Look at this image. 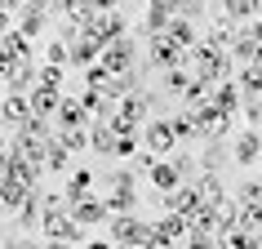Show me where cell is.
I'll return each mask as SVG.
<instances>
[{
    "mask_svg": "<svg viewBox=\"0 0 262 249\" xmlns=\"http://www.w3.org/2000/svg\"><path fill=\"white\" fill-rule=\"evenodd\" d=\"M84 249H116V245H111V240H98V236H94V240H84Z\"/></svg>",
    "mask_w": 262,
    "mask_h": 249,
    "instance_id": "obj_43",
    "label": "cell"
},
{
    "mask_svg": "<svg viewBox=\"0 0 262 249\" xmlns=\"http://www.w3.org/2000/svg\"><path fill=\"white\" fill-rule=\"evenodd\" d=\"M235 205H262V178H245L235 187Z\"/></svg>",
    "mask_w": 262,
    "mask_h": 249,
    "instance_id": "obj_31",
    "label": "cell"
},
{
    "mask_svg": "<svg viewBox=\"0 0 262 249\" xmlns=\"http://www.w3.org/2000/svg\"><path fill=\"white\" fill-rule=\"evenodd\" d=\"M191 120H195V129H200V142H231L235 116H227L213 98H209L205 107H191Z\"/></svg>",
    "mask_w": 262,
    "mask_h": 249,
    "instance_id": "obj_1",
    "label": "cell"
},
{
    "mask_svg": "<svg viewBox=\"0 0 262 249\" xmlns=\"http://www.w3.org/2000/svg\"><path fill=\"white\" fill-rule=\"evenodd\" d=\"M14 71H18V63H14V58H9V54H5V49H0V80H9Z\"/></svg>",
    "mask_w": 262,
    "mask_h": 249,
    "instance_id": "obj_41",
    "label": "cell"
},
{
    "mask_svg": "<svg viewBox=\"0 0 262 249\" xmlns=\"http://www.w3.org/2000/svg\"><path fill=\"white\" fill-rule=\"evenodd\" d=\"M235 222H240L245 232L258 236L262 232V205H235Z\"/></svg>",
    "mask_w": 262,
    "mask_h": 249,
    "instance_id": "obj_30",
    "label": "cell"
},
{
    "mask_svg": "<svg viewBox=\"0 0 262 249\" xmlns=\"http://www.w3.org/2000/svg\"><path fill=\"white\" fill-rule=\"evenodd\" d=\"M45 63H54V67L67 71L71 67V45L67 40H49V45H45Z\"/></svg>",
    "mask_w": 262,
    "mask_h": 249,
    "instance_id": "obj_32",
    "label": "cell"
},
{
    "mask_svg": "<svg viewBox=\"0 0 262 249\" xmlns=\"http://www.w3.org/2000/svg\"><path fill=\"white\" fill-rule=\"evenodd\" d=\"M160 205H165V214H182V218H191L195 209L205 205V196H200V182H182L178 192H173V196H165Z\"/></svg>",
    "mask_w": 262,
    "mask_h": 249,
    "instance_id": "obj_12",
    "label": "cell"
},
{
    "mask_svg": "<svg viewBox=\"0 0 262 249\" xmlns=\"http://www.w3.org/2000/svg\"><path fill=\"white\" fill-rule=\"evenodd\" d=\"M218 18L227 23V27L240 31V27H249L253 18H262V5H258V0H227V5L218 9Z\"/></svg>",
    "mask_w": 262,
    "mask_h": 249,
    "instance_id": "obj_13",
    "label": "cell"
},
{
    "mask_svg": "<svg viewBox=\"0 0 262 249\" xmlns=\"http://www.w3.org/2000/svg\"><path fill=\"white\" fill-rule=\"evenodd\" d=\"M253 67H258V71H262V45H258V58H253Z\"/></svg>",
    "mask_w": 262,
    "mask_h": 249,
    "instance_id": "obj_45",
    "label": "cell"
},
{
    "mask_svg": "<svg viewBox=\"0 0 262 249\" xmlns=\"http://www.w3.org/2000/svg\"><path fill=\"white\" fill-rule=\"evenodd\" d=\"M49 174H58V178L71 174V152L58 142V134H54V142H49Z\"/></svg>",
    "mask_w": 262,
    "mask_h": 249,
    "instance_id": "obj_28",
    "label": "cell"
},
{
    "mask_svg": "<svg viewBox=\"0 0 262 249\" xmlns=\"http://www.w3.org/2000/svg\"><path fill=\"white\" fill-rule=\"evenodd\" d=\"M0 49H5V54L14 58V63H31V40L27 36H23V31H9V36H5V40H0Z\"/></svg>",
    "mask_w": 262,
    "mask_h": 249,
    "instance_id": "obj_27",
    "label": "cell"
},
{
    "mask_svg": "<svg viewBox=\"0 0 262 249\" xmlns=\"http://www.w3.org/2000/svg\"><path fill=\"white\" fill-rule=\"evenodd\" d=\"M191 236V222L182 218V214H160L156 218V240H169V245H182Z\"/></svg>",
    "mask_w": 262,
    "mask_h": 249,
    "instance_id": "obj_17",
    "label": "cell"
},
{
    "mask_svg": "<svg viewBox=\"0 0 262 249\" xmlns=\"http://www.w3.org/2000/svg\"><path fill=\"white\" fill-rule=\"evenodd\" d=\"M142 147H147L151 156H160V160H169V156L178 152V138H173L169 116H151V120L142 125Z\"/></svg>",
    "mask_w": 262,
    "mask_h": 249,
    "instance_id": "obj_5",
    "label": "cell"
},
{
    "mask_svg": "<svg viewBox=\"0 0 262 249\" xmlns=\"http://www.w3.org/2000/svg\"><path fill=\"white\" fill-rule=\"evenodd\" d=\"M173 18H178V9H173L169 0H151L147 14H142V23H138V36H147V40H151V36H165Z\"/></svg>",
    "mask_w": 262,
    "mask_h": 249,
    "instance_id": "obj_9",
    "label": "cell"
},
{
    "mask_svg": "<svg viewBox=\"0 0 262 249\" xmlns=\"http://www.w3.org/2000/svg\"><path fill=\"white\" fill-rule=\"evenodd\" d=\"M0 214H5V205H0Z\"/></svg>",
    "mask_w": 262,
    "mask_h": 249,
    "instance_id": "obj_46",
    "label": "cell"
},
{
    "mask_svg": "<svg viewBox=\"0 0 262 249\" xmlns=\"http://www.w3.org/2000/svg\"><path fill=\"white\" fill-rule=\"evenodd\" d=\"M31 120V102L27 98H14V94H5L0 98V129L14 138V134H23V125Z\"/></svg>",
    "mask_w": 262,
    "mask_h": 249,
    "instance_id": "obj_10",
    "label": "cell"
},
{
    "mask_svg": "<svg viewBox=\"0 0 262 249\" xmlns=\"http://www.w3.org/2000/svg\"><path fill=\"white\" fill-rule=\"evenodd\" d=\"M200 196H205V205H213V209H222V205H231L235 196L227 192V178H222V174H200Z\"/></svg>",
    "mask_w": 262,
    "mask_h": 249,
    "instance_id": "obj_18",
    "label": "cell"
},
{
    "mask_svg": "<svg viewBox=\"0 0 262 249\" xmlns=\"http://www.w3.org/2000/svg\"><path fill=\"white\" fill-rule=\"evenodd\" d=\"M182 249H218V236H205V232H191L182 240Z\"/></svg>",
    "mask_w": 262,
    "mask_h": 249,
    "instance_id": "obj_39",
    "label": "cell"
},
{
    "mask_svg": "<svg viewBox=\"0 0 262 249\" xmlns=\"http://www.w3.org/2000/svg\"><path fill=\"white\" fill-rule=\"evenodd\" d=\"M213 102H218L227 116H235V111L245 107V94H240V85H235V80H218V89H213Z\"/></svg>",
    "mask_w": 262,
    "mask_h": 249,
    "instance_id": "obj_23",
    "label": "cell"
},
{
    "mask_svg": "<svg viewBox=\"0 0 262 249\" xmlns=\"http://www.w3.org/2000/svg\"><path fill=\"white\" fill-rule=\"evenodd\" d=\"M262 160V129H240L231 138V165H258Z\"/></svg>",
    "mask_w": 262,
    "mask_h": 249,
    "instance_id": "obj_11",
    "label": "cell"
},
{
    "mask_svg": "<svg viewBox=\"0 0 262 249\" xmlns=\"http://www.w3.org/2000/svg\"><path fill=\"white\" fill-rule=\"evenodd\" d=\"M27 187H23V182H14V178H5L0 182V205H5V214H18V209L27 205Z\"/></svg>",
    "mask_w": 262,
    "mask_h": 249,
    "instance_id": "obj_24",
    "label": "cell"
},
{
    "mask_svg": "<svg viewBox=\"0 0 262 249\" xmlns=\"http://www.w3.org/2000/svg\"><path fill=\"white\" fill-rule=\"evenodd\" d=\"M245 31H249V36H253V40H258V45H262V18H253V23H249V27H245Z\"/></svg>",
    "mask_w": 262,
    "mask_h": 249,
    "instance_id": "obj_42",
    "label": "cell"
},
{
    "mask_svg": "<svg viewBox=\"0 0 262 249\" xmlns=\"http://www.w3.org/2000/svg\"><path fill=\"white\" fill-rule=\"evenodd\" d=\"M151 236H156V222L138 218V214L111 218V245L116 249H142V245H151Z\"/></svg>",
    "mask_w": 262,
    "mask_h": 249,
    "instance_id": "obj_3",
    "label": "cell"
},
{
    "mask_svg": "<svg viewBox=\"0 0 262 249\" xmlns=\"http://www.w3.org/2000/svg\"><path fill=\"white\" fill-rule=\"evenodd\" d=\"M62 76H67V71L62 67H54V63H40V89H54V94H62Z\"/></svg>",
    "mask_w": 262,
    "mask_h": 249,
    "instance_id": "obj_36",
    "label": "cell"
},
{
    "mask_svg": "<svg viewBox=\"0 0 262 249\" xmlns=\"http://www.w3.org/2000/svg\"><path fill=\"white\" fill-rule=\"evenodd\" d=\"M102 67L111 71V76H124V71H138V40H111L107 49H102V58H98Z\"/></svg>",
    "mask_w": 262,
    "mask_h": 249,
    "instance_id": "obj_6",
    "label": "cell"
},
{
    "mask_svg": "<svg viewBox=\"0 0 262 249\" xmlns=\"http://www.w3.org/2000/svg\"><path fill=\"white\" fill-rule=\"evenodd\" d=\"M14 31V5H0V40Z\"/></svg>",
    "mask_w": 262,
    "mask_h": 249,
    "instance_id": "obj_40",
    "label": "cell"
},
{
    "mask_svg": "<svg viewBox=\"0 0 262 249\" xmlns=\"http://www.w3.org/2000/svg\"><path fill=\"white\" fill-rule=\"evenodd\" d=\"M147 182H151L156 187V196H160V200H165V196H173L182 187V178H178V169L169 165V160H160V165L151 169V174H147Z\"/></svg>",
    "mask_w": 262,
    "mask_h": 249,
    "instance_id": "obj_20",
    "label": "cell"
},
{
    "mask_svg": "<svg viewBox=\"0 0 262 249\" xmlns=\"http://www.w3.org/2000/svg\"><path fill=\"white\" fill-rule=\"evenodd\" d=\"M49 23H54V14H49V5H14V27L23 31L27 40L45 36V31H49Z\"/></svg>",
    "mask_w": 262,
    "mask_h": 249,
    "instance_id": "obj_8",
    "label": "cell"
},
{
    "mask_svg": "<svg viewBox=\"0 0 262 249\" xmlns=\"http://www.w3.org/2000/svg\"><path fill=\"white\" fill-rule=\"evenodd\" d=\"M156 165H160V156H151V152H147V147H142V152L134 156V160H129V169H134V174H151Z\"/></svg>",
    "mask_w": 262,
    "mask_h": 249,
    "instance_id": "obj_37",
    "label": "cell"
},
{
    "mask_svg": "<svg viewBox=\"0 0 262 249\" xmlns=\"http://www.w3.org/2000/svg\"><path fill=\"white\" fill-rule=\"evenodd\" d=\"M169 165L178 169V178H182V182H195V178H200V160L191 156V147H178V152L169 156Z\"/></svg>",
    "mask_w": 262,
    "mask_h": 249,
    "instance_id": "obj_25",
    "label": "cell"
},
{
    "mask_svg": "<svg viewBox=\"0 0 262 249\" xmlns=\"http://www.w3.org/2000/svg\"><path fill=\"white\" fill-rule=\"evenodd\" d=\"M245 120H249V129H262V98H245Z\"/></svg>",
    "mask_w": 262,
    "mask_h": 249,
    "instance_id": "obj_38",
    "label": "cell"
},
{
    "mask_svg": "<svg viewBox=\"0 0 262 249\" xmlns=\"http://www.w3.org/2000/svg\"><path fill=\"white\" fill-rule=\"evenodd\" d=\"M235 85H240V94H245V98H262V71L258 67H240Z\"/></svg>",
    "mask_w": 262,
    "mask_h": 249,
    "instance_id": "obj_29",
    "label": "cell"
},
{
    "mask_svg": "<svg viewBox=\"0 0 262 249\" xmlns=\"http://www.w3.org/2000/svg\"><path fill=\"white\" fill-rule=\"evenodd\" d=\"M54 125L58 129H89V111L80 107V98L76 94H62V107H58V116H54Z\"/></svg>",
    "mask_w": 262,
    "mask_h": 249,
    "instance_id": "obj_14",
    "label": "cell"
},
{
    "mask_svg": "<svg viewBox=\"0 0 262 249\" xmlns=\"http://www.w3.org/2000/svg\"><path fill=\"white\" fill-rule=\"evenodd\" d=\"M58 142L67 152H89V129H58Z\"/></svg>",
    "mask_w": 262,
    "mask_h": 249,
    "instance_id": "obj_33",
    "label": "cell"
},
{
    "mask_svg": "<svg viewBox=\"0 0 262 249\" xmlns=\"http://www.w3.org/2000/svg\"><path fill=\"white\" fill-rule=\"evenodd\" d=\"M62 196H67V205H80V200H89L94 196V169H71L67 182H62Z\"/></svg>",
    "mask_w": 262,
    "mask_h": 249,
    "instance_id": "obj_15",
    "label": "cell"
},
{
    "mask_svg": "<svg viewBox=\"0 0 262 249\" xmlns=\"http://www.w3.org/2000/svg\"><path fill=\"white\" fill-rule=\"evenodd\" d=\"M111 192L102 196L107 200V214L111 218H124V214H134L138 209V192H134V169L129 165H120V169H111Z\"/></svg>",
    "mask_w": 262,
    "mask_h": 249,
    "instance_id": "obj_2",
    "label": "cell"
},
{
    "mask_svg": "<svg viewBox=\"0 0 262 249\" xmlns=\"http://www.w3.org/2000/svg\"><path fill=\"white\" fill-rule=\"evenodd\" d=\"M187 222H191V232L218 236V227H222V214H218V209H213V205H200V209H195V214H191V218H187Z\"/></svg>",
    "mask_w": 262,
    "mask_h": 249,
    "instance_id": "obj_26",
    "label": "cell"
},
{
    "mask_svg": "<svg viewBox=\"0 0 262 249\" xmlns=\"http://www.w3.org/2000/svg\"><path fill=\"white\" fill-rule=\"evenodd\" d=\"M169 125H173V138H178V147H195V142H200V129H195L191 111H169Z\"/></svg>",
    "mask_w": 262,
    "mask_h": 249,
    "instance_id": "obj_21",
    "label": "cell"
},
{
    "mask_svg": "<svg viewBox=\"0 0 262 249\" xmlns=\"http://www.w3.org/2000/svg\"><path fill=\"white\" fill-rule=\"evenodd\" d=\"M71 218L89 232V227H98V222H111V214H107V200H102V196H89V200H80V205H71Z\"/></svg>",
    "mask_w": 262,
    "mask_h": 249,
    "instance_id": "obj_16",
    "label": "cell"
},
{
    "mask_svg": "<svg viewBox=\"0 0 262 249\" xmlns=\"http://www.w3.org/2000/svg\"><path fill=\"white\" fill-rule=\"evenodd\" d=\"M116 134H111V125L107 120H98V125H89V152L94 156H116Z\"/></svg>",
    "mask_w": 262,
    "mask_h": 249,
    "instance_id": "obj_22",
    "label": "cell"
},
{
    "mask_svg": "<svg viewBox=\"0 0 262 249\" xmlns=\"http://www.w3.org/2000/svg\"><path fill=\"white\" fill-rule=\"evenodd\" d=\"M45 249H76V245H62V240H54V245H45Z\"/></svg>",
    "mask_w": 262,
    "mask_h": 249,
    "instance_id": "obj_44",
    "label": "cell"
},
{
    "mask_svg": "<svg viewBox=\"0 0 262 249\" xmlns=\"http://www.w3.org/2000/svg\"><path fill=\"white\" fill-rule=\"evenodd\" d=\"M231 165V142H205L200 147V174H222Z\"/></svg>",
    "mask_w": 262,
    "mask_h": 249,
    "instance_id": "obj_19",
    "label": "cell"
},
{
    "mask_svg": "<svg viewBox=\"0 0 262 249\" xmlns=\"http://www.w3.org/2000/svg\"><path fill=\"white\" fill-rule=\"evenodd\" d=\"M160 85H165V94H187V85H191V71H187V67L165 71V76H160Z\"/></svg>",
    "mask_w": 262,
    "mask_h": 249,
    "instance_id": "obj_34",
    "label": "cell"
},
{
    "mask_svg": "<svg viewBox=\"0 0 262 249\" xmlns=\"http://www.w3.org/2000/svg\"><path fill=\"white\" fill-rule=\"evenodd\" d=\"M80 80H84V89H98V94H102V89L111 85V71L102 67V63H94L89 71H80Z\"/></svg>",
    "mask_w": 262,
    "mask_h": 249,
    "instance_id": "obj_35",
    "label": "cell"
},
{
    "mask_svg": "<svg viewBox=\"0 0 262 249\" xmlns=\"http://www.w3.org/2000/svg\"><path fill=\"white\" fill-rule=\"evenodd\" d=\"M147 67L151 71H178V67H187V54L173 40H165V36H151L147 40Z\"/></svg>",
    "mask_w": 262,
    "mask_h": 249,
    "instance_id": "obj_7",
    "label": "cell"
},
{
    "mask_svg": "<svg viewBox=\"0 0 262 249\" xmlns=\"http://www.w3.org/2000/svg\"><path fill=\"white\" fill-rule=\"evenodd\" d=\"M40 240H45V245L62 240V245L84 249V227L71 218V214H45V222H40Z\"/></svg>",
    "mask_w": 262,
    "mask_h": 249,
    "instance_id": "obj_4",
    "label": "cell"
}]
</instances>
